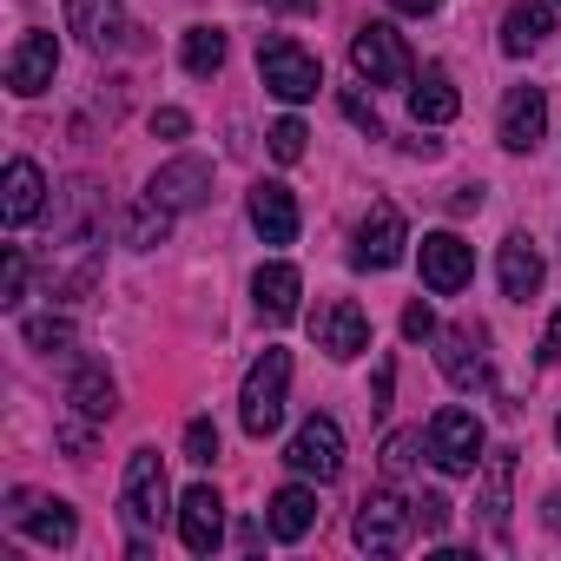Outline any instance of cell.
Segmentation results:
<instances>
[{"mask_svg":"<svg viewBox=\"0 0 561 561\" xmlns=\"http://www.w3.org/2000/svg\"><path fill=\"white\" fill-rule=\"evenodd\" d=\"M285 390H291V351H264V357L251 364L244 390H238V423H244V436L264 443L277 423H285Z\"/></svg>","mask_w":561,"mask_h":561,"instance_id":"1","label":"cell"},{"mask_svg":"<svg viewBox=\"0 0 561 561\" xmlns=\"http://www.w3.org/2000/svg\"><path fill=\"white\" fill-rule=\"evenodd\" d=\"M172 489H165V462H159V449H133L126 456V482H119V515H126V528H133V541H146L172 508Z\"/></svg>","mask_w":561,"mask_h":561,"instance_id":"2","label":"cell"},{"mask_svg":"<svg viewBox=\"0 0 561 561\" xmlns=\"http://www.w3.org/2000/svg\"><path fill=\"white\" fill-rule=\"evenodd\" d=\"M351 67H357V80H370V87H410V80H416V60H410L403 34H397L390 21H364V27L351 34Z\"/></svg>","mask_w":561,"mask_h":561,"instance_id":"3","label":"cell"},{"mask_svg":"<svg viewBox=\"0 0 561 561\" xmlns=\"http://www.w3.org/2000/svg\"><path fill=\"white\" fill-rule=\"evenodd\" d=\"M423 436H430V456H436L443 476H476L482 469V443L489 436H482V416L476 410H436Z\"/></svg>","mask_w":561,"mask_h":561,"instance_id":"4","label":"cell"},{"mask_svg":"<svg viewBox=\"0 0 561 561\" xmlns=\"http://www.w3.org/2000/svg\"><path fill=\"white\" fill-rule=\"evenodd\" d=\"M410 528H416V502H403L397 489H370L357 502V548L370 554H403L410 548Z\"/></svg>","mask_w":561,"mask_h":561,"instance_id":"5","label":"cell"},{"mask_svg":"<svg viewBox=\"0 0 561 561\" xmlns=\"http://www.w3.org/2000/svg\"><path fill=\"white\" fill-rule=\"evenodd\" d=\"M257 73H264V87L277 93V100H311L318 87H324V67H318V54H305L298 41H285V34H271L264 47H257Z\"/></svg>","mask_w":561,"mask_h":561,"instance_id":"6","label":"cell"},{"mask_svg":"<svg viewBox=\"0 0 561 561\" xmlns=\"http://www.w3.org/2000/svg\"><path fill=\"white\" fill-rule=\"evenodd\" d=\"M285 462L298 476H311V482H337L344 476V430H337V416H305V430L291 436Z\"/></svg>","mask_w":561,"mask_h":561,"instance_id":"7","label":"cell"},{"mask_svg":"<svg viewBox=\"0 0 561 561\" xmlns=\"http://www.w3.org/2000/svg\"><path fill=\"white\" fill-rule=\"evenodd\" d=\"M311 337H318L324 357L351 364V357L370 351V318H364V305H351V298H324L318 318H311Z\"/></svg>","mask_w":561,"mask_h":561,"instance_id":"8","label":"cell"},{"mask_svg":"<svg viewBox=\"0 0 561 561\" xmlns=\"http://www.w3.org/2000/svg\"><path fill=\"white\" fill-rule=\"evenodd\" d=\"M403 244H410V225H403V211L390 205V198H377L370 205V218L357 225V271H390V264H403Z\"/></svg>","mask_w":561,"mask_h":561,"instance_id":"9","label":"cell"},{"mask_svg":"<svg viewBox=\"0 0 561 561\" xmlns=\"http://www.w3.org/2000/svg\"><path fill=\"white\" fill-rule=\"evenodd\" d=\"M416 264H423V285H430L436 298H456L469 277H476V251H469L456 231H430L423 251H416Z\"/></svg>","mask_w":561,"mask_h":561,"instance_id":"10","label":"cell"},{"mask_svg":"<svg viewBox=\"0 0 561 561\" xmlns=\"http://www.w3.org/2000/svg\"><path fill=\"white\" fill-rule=\"evenodd\" d=\"M8 522H14L21 535H34L41 548H73V535H80V515H73L67 502H47V495H34V489H14V508H8Z\"/></svg>","mask_w":561,"mask_h":561,"instance_id":"11","label":"cell"},{"mask_svg":"<svg viewBox=\"0 0 561 561\" xmlns=\"http://www.w3.org/2000/svg\"><path fill=\"white\" fill-rule=\"evenodd\" d=\"M54 73H60V41L54 34H21L14 54H8V87L21 100H34V93L54 87Z\"/></svg>","mask_w":561,"mask_h":561,"instance_id":"12","label":"cell"},{"mask_svg":"<svg viewBox=\"0 0 561 561\" xmlns=\"http://www.w3.org/2000/svg\"><path fill=\"white\" fill-rule=\"evenodd\" d=\"M502 146L508 152H535L541 146V133H548V93L541 87H508V100H502Z\"/></svg>","mask_w":561,"mask_h":561,"instance_id":"13","label":"cell"},{"mask_svg":"<svg viewBox=\"0 0 561 561\" xmlns=\"http://www.w3.org/2000/svg\"><path fill=\"white\" fill-rule=\"evenodd\" d=\"M146 192H152L165 211H198V205L211 198V165H205V159H172V165L152 172Z\"/></svg>","mask_w":561,"mask_h":561,"instance_id":"14","label":"cell"},{"mask_svg":"<svg viewBox=\"0 0 561 561\" xmlns=\"http://www.w3.org/2000/svg\"><path fill=\"white\" fill-rule=\"evenodd\" d=\"M436 344H443V377L456 390H489V357H482V331L476 324H449Z\"/></svg>","mask_w":561,"mask_h":561,"instance_id":"15","label":"cell"},{"mask_svg":"<svg viewBox=\"0 0 561 561\" xmlns=\"http://www.w3.org/2000/svg\"><path fill=\"white\" fill-rule=\"evenodd\" d=\"M179 541L192 554H211L225 541V502H218V489H185L179 495Z\"/></svg>","mask_w":561,"mask_h":561,"instance_id":"16","label":"cell"},{"mask_svg":"<svg viewBox=\"0 0 561 561\" xmlns=\"http://www.w3.org/2000/svg\"><path fill=\"white\" fill-rule=\"evenodd\" d=\"M251 225H257L264 244H291L298 238V198H291V185H277V179L251 185Z\"/></svg>","mask_w":561,"mask_h":561,"instance_id":"17","label":"cell"},{"mask_svg":"<svg viewBox=\"0 0 561 561\" xmlns=\"http://www.w3.org/2000/svg\"><path fill=\"white\" fill-rule=\"evenodd\" d=\"M67 27L87 41V47H119L133 27H126V0H67Z\"/></svg>","mask_w":561,"mask_h":561,"instance_id":"18","label":"cell"},{"mask_svg":"<svg viewBox=\"0 0 561 561\" xmlns=\"http://www.w3.org/2000/svg\"><path fill=\"white\" fill-rule=\"evenodd\" d=\"M41 205H47V172L34 159H14L8 179H0V218H8V225H34Z\"/></svg>","mask_w":561,"mask_h":561,"instance_id":"19","label":"cell"},{"mask_svg":"<svg viewBox=\"0 0 561 561\" xmlns=\"http://www.w3.org/2000/svg\"><path fill=\"white\" fill-rule=\"evenodd\" d=\"M495 277H502V298H515V305H528V298L541 291V257H535V244H528L522 231L502 238V251H495Z\"/></svg>","mask_w":561,"mask_h":561,"instance_id":"20","label":"cell"},{"mask_svg":"<svg viewBox=\"0 0 561 561\" xmlns=\"http://www.w3.org/2000/svg\"><path fill=\"white\" fill-rule=\"evenodd\" d=\"M100 225H106V218H100V192H93L87 179H73V185L60 192L54 238H60V244H93V238H100Z\"/></svg>","mask_w":561,"mask_h":561,"instance_id":"21","label":"cell"},{"mask_svg":"<svg viewBox=\"0 0 561 561\" xmlns=\"http://www.w3.org/2000/svg\"><path fill=\"white\" fill-rule=\"evenodd\" d=\"M67 403H73L87 423H113V410H119V390H113L106 364L80 357V364H73V377H67Z\"/></svg>","mask_w":561,"mask_h":561,"instance_id":"22","label":"cell"},{"mask_svg":"<svg viewBox=\"0 0 561 561\" xmlns=\"http://www.w3.org/2000/svg\"><path fill=\"white\" fill-rule=\"evenodd\" d=\"M251 298H257V311H264L271 324H291V318H298V298H305V277H298L291 264H257Z\"/></svg>","mask_w":561,"mask_h":561,"instance_id":"23","label":"cell"},{"mask_svg":"<svg viewBox=\"0 0 561 561\" xmlns=\"http://www.w3.org/2000/svg\"><path fill=\"white\" fill-rule=\"evenodd\" d=\"M410 113H416V126H449V119L462 113L456 80H449L443 67H423V73L410 80Z\"/></svg>","mask_w":561,"mask_h":561,"instance_id":"24","label":"cell"},{"mask_svg":"<svg viewBox=\"0 0 561 561\" xmlns=\"http://www.w3.org/2000/svg\"><path fill=\"white\" fill-rule=\"evenodd\" d=\"M548 27H554V8L548 0H508V14H502V54H535L541 41H548Z\"/></svg>","mask_w":561,"mask_h":561,"instance_id":"25","label":"cell"},{"mask_svg":"<svg viewBox=\"0 0 561 561\" xmlns=\"http://www.w3.org/2000/svg\"><path fill=\"white\" fill-rule=\"evenodd\" d=\"M508 489H515V449L482 456V522L495 541H508Z\"/></svg>","mask_w":561,"mask_h":561,"instance_id":"26","label":"cell"},{"mask_svg":"<svg viewBox=\"0 0 561 561\" xmlns=\"http://www.w3.org/2000/svg\"><path fill=\"white\" fill-rule=\"evenodd\" d=\"M271 535L277 541H305L311 528H318V489H305V482H291V489H277L271 495Z\"/></svg>","mask_w":561,"mask_h":561,"instance_id":"27","label":"cell"},{"mask_svg":"<svg viewBox=\"0 0 561 561\" xmlns=\"http://www.w3.org/2000/svg\"><path fill=\"white\" fill-rule=\"evenodd\" d=\"M165 231H172V211L146 192L139 205H126V244L133 251H152V244H165Z\"/></svg>","mask_w":561,"mask_h":561,"instance_id":"28","label":"cell"},{"mask_svg":"<svg viewBox=\"0 0 561 561\" xmlns=\"http://www.w3.org/2000/svg\"><path fill=\"white\" fill-rule=\"evenodd\" d=\"M179 60H185L192 80H211V73L225 67V34H218V27H192L185 47H179Z\"/></svg>","mask_w":561,"mask_h":561,"instance_id":"29","label":"cell"},{"mask_svg":"<svg viewBox=\"0 0 561 561\" xmlns=\"http://www.w3.org/2000/svg\"><path fill=\"white\" fill-rule=\"evenodd\" d=\"M264 139H271V159L298 165V159H305V139H311V133H305V119H277V126H271Z\"/></svg>","mask_w":561,"mask_h":561,"instance_id":"30","label":"cell"},{"mask_svg":"<svg viewBox=\"0 0 561 561\" xmlns=\"http://www.w3.org/2000/svg\"><path fill=\"white\" fill-rule=\"evenodd\" d=\"M21 298H27V251L8 244V271H0V305L21 311Z\"/></svg>","mask_w":561,"mask_h":561,"instance_id":"31","label":"cell"},{"mask_svg":"<svg viewBox=\"0 0 561 561\" xmlns=\"http://www.w3.org/2000/svg\"><path fill=\"white\" fill-rule=\"evenodd\" d=\"M27 344L34 351H73V324L67 318H27Z\"/></svg>","mask_w":561,"mask_h":561,"instance_id":"32","label":"cell"},{"mask_svg":"<svg viewBox=\"0 0 561 561\" xmlns=\"http://www.w3.org/2000/svg\"><path fill=\"white\" fill-rule=\"evenodd\" d=\"M185 462H218V423L211 416L185 423Z\"/></svg>","mask_w":561,"mask_h":561,"instance_id":"33","label":"cell"},{"mask_svg":"<svg viewBox=\"0 0 561 561\" xmlns=\"http://www.w3.org/2000/svg\"><path fill=\"white\" fill-rule=\"evenodd\" d=\"M416 449H430V436H423V430H397V436L383 443V469H390V476H403V469L416 462Z\"/></svg>","mask_w":561,"mask_h":561,"instance_id":"34","label":"cell"},{"mask_svg":"<svg viewBox=\"0 0 561 561\" xmlns=\"http://www.w3.org/2000/svg\"><path fill=\"white\" fill-rule=\"evenodd\" d=\"M337 106H344V119H351V126H357L364 139H383V119H377V106H370V100H364L357 87H351V93H344Z\"/></svg>","mask_w":561,"mask_h":561,"instance_id":"35","label":"cell"},{"mask_svg":"<svg viewBox=\"0 0 561 561\" xmlns=\"http://www.w3.org/2000/svg\"><path fill=\"white\" fill-rule=\"evenodd\" d=\"M449 515H456V502H449V495H436V489H430V495H416V528H423V535H443V528H449Z\"/></svg>","mask_w":561,"mask_h":561,"instance_id":"36","label":"cell"},{"mask_svg":"<svg viewBox=\"0 0 561 561\" xmlns=\"http://www.w3.org/2000/svg\"><path fill=\"white\" fill-rule=\"evenodd\" d=\"M152 133H159V139H185V133H192V113H179V106H159V113H152Z\"/></svg>","mask_w":561,"mask_h":561,"instance_id":"37","label":"cell"},{"mask_svg":"<svg viewBox=\"0 0 561 561\" xmlns=\"http://www.w3.org/2000/svg\"><path fill=\"white\" fill-rule=\"evenodd\" d=\"M403 337H410V344L436 337V311H430V305H410V311H403Z\"/></svg>","mask_w":561,"mask_h":561,"instance_id":"38","label":"cell"},{"mask_svg":"<svg viewBox=\"0 0 561 561\" xmlns=\"http://www.w3.org/2000/svg\"><path fill=\"white\" fill-rule=\"evenodd\" d=\"M390 390H397V364L377 370V390H370V410H390Z\"/></svg>","mask_w":561,"mask_h":561,"instance_id":"39","label":"cell"},{"mask_svg":"<svg viewBox=\"0 0 561 561\" xmlns=\"http://www.w3.org/2000/svg\"><path fill=\"white\" fill-rule=\"evenodd\" d=\"M541 364H561V311H554V324L541 331Z\"/></svg>","mask_w":561,"mask_h":561,"instance_id":"40","label":"cell"},{"mask_svg":"<svg viewBox=\"0 0 561 561\" xmlns=\"http://www.w3.org/2000/svg\"><path fill=\"white\" fill-rule=\"evenodd\" d=\"M390 8H397V14H410V21H423V14H436V8H443V0H390Z\"/></svg>","mask_w":561,"mask_h":561,"instance_id":"41","label":"cell"},{"mask_svg":"<svg viewBox=\"0 0 561 561\" xmlns=\"http://www.w3.org/2000/svg\"><path fill=\"white\" fill-rule=\"evenodd\" d=\"M403 152H410V159H436V152H443V139H423V133H416V139H403Z\"/></svg>","mask_w":561,"mask_h":561,"instance_id":"42","label":"cell"},{"mask_svg":"<svg viewBox=\"0 0 561 561\" xmlns=\"http://www.w3.org/2000/svg\"><path fill=\"white\" fill-rule=\"evenodd\" d=\"M476 205H482V192H476V185H462V192L449 198V211H476Z\"/></svg>","mask_w":561,"mask_h":561,"instance_id":"43","label":"cell"},{"mask_svg":"<svg viewBox=\"0 0 561 561\" xmlns=\"http://www.w3.org/2000/svg\"><path fill=\"white\" fill-rule=\"evenodd\" d=\"M541 522H548V528H561V489H554V495L541 502Z\"/></svg>","mask_w":561,"mask_h":561,"instance_id":"44","label":"cell"},{"mask_svg":"<svg viewBox=\"0 0 561 561\" xmlns=\"http://www.w3.org/2000/svg\"><path fill=\"white\" fill-rule=\"evenodd\" d=\"M271 8H285V14H318V0H271Z\"/></svg>","mask_w":561,"mask_h":561,"instance_id":"45","label":"cell"},{"mask_svg":"<svg viewBox=\"0 0 561 561\" xmlns=\"http://www.w3.org/2000/svg\"><path fill=\"white\" fill-rule=\"evenodd\" d=\"M554 436H561V423H554Z\"/></svg>","mask_w":561,"mask_h":561,"instance_id":"46","label":"cell"}]
</instances>
